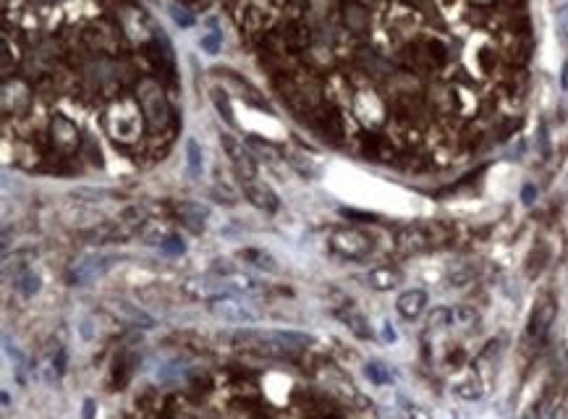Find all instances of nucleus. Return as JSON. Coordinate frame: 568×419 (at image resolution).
Segmentation results:
<instances>
[{
  "label": "nucleus",
  "mask_w": 568,
  "mask_h": 419,
  "mask_svg": "<svg viewBox=\"0 0 568 419\" xmlns=\"http://www.w3.org/2000/svg\"><path fill=\"white\" fill-rule=\"evenodd\" d=\"M13 286H16V291H19L21 296H34V294H40L42 280H40V275H37L34 270L27 268V270H21L19 275H16Z\"/></svg>",
  "instance_id": "4468645a"
},
{
  "label": "nucleus",
  "mask_w": 568,
  "mask_h": 419,
  "mask_svg": "<svg viewBox=\"0 0 568 419\" xmlns=\"http://www.w3.org/2000/svg\"><path fill=\"white\" fill-rule=\"evenodd\" d=\"M477 320V312L471 307H456L453 310V322H461V325H471Z\"/></svg>",
  "instance_id": "a878e982"
},
{
  "label": "nucleus",
  "mask_w": 568,
  "mask_h": 419,
  "mask_svg": "<svg viewBox=\"0 0 568 419\" xmlns=\"http://www.w3.org/2000/svg\"><path fill=\"white\" fill-rule=\"evenodd\" d=\"M534 197H537V189H534L532 184H527V186H524V194H521L524 205H532V202H534Z\"/></svg>",
  "instance_id": "cd10ccee"
},
{
  "label": "nucleus",
  "mask_w": 568,
  "mask_h": 419,
  "mask_svg": "<svg viewBox=\"0 0 568 419\" xmlns=\"http://www.w3.org/2000/svg\"><path fill=\"white\" fill-rule=\"evenodd\" d=\"M555 315H558V301L553 299L550 294L539 296L534 310H532V317H529V325H527V336L534 341H542L548 336V330L553 328L555 322Z\"/></svg>",
  "instance_id": "39448f33"
},
{
  "label": "nucleus",
  "mask_w": 568,
  "mask_h": 419,
  "mask_svg": "<svg viewBox=\"0 0 568 419\" xmlns=\"http://www.w3.org/2000/svg\"><path fill=\"white\" fill-rule=\"evenodd\" d=\"M335 320H338L343 328L349 330L354 338H359V341L375 338V330H372V325H369L367 315H364L361 310H356L354 304H343V307H338V310H335Z\"/></svg>",
  "instance_id": "0eeeda50"
},
{
  "label": "nucleus",
  "mask_w": 568,
  "mask_h": 419,
  "mask_svg": "<svg viewBox=\"0 0 568 419\" xmlns=\"http://www.w3.org/2000/svg\"><path fill=\"white\" fill-rule=\"evenodd\" d=\"M81 411H84V419H95V401L92 399L84 401V409Z\"/></svg>",
  "instance_id": "c756f323"
},
{
  "label": "nucleus",
  "mask_w": 568,
  "mask_h": 419,
  "mask_svg": "<svg viewBox=\"0 0 568 419\" xmlns=\"http://www.w3.org/2000/svg\"><path fill=\"white\" fill-rule=\"evenodd\" d=\"M382 341H385V343H396V341H399V336H396V328H393L390 322H385V325H382Z\"/></svg>",
  "instance_id": "bb28decb"
},
{
  "label": "nucleus",
  "mask_w": 568,
  "mask_h": 419,
  "mask_svg": "<svg viewBox=\"0 0 568 419\" xmlns=\"http://www.w3.org/2000/svg\"><path fill=\"white\" fill-rule=\"evenodd\" d=\"M53 364L58 367V375H63V372H66V354H63V351H58V354H55V359H53Z\"/></svg>",
  "instance_id": "c85d7f7f"
},
{
  "label": "nucleus",
  "mask_w": 568,
  "mask_h": 419,
  "mask_svg": "<svg viewBox=\"0 0 568 419\" xmlns=\"http://www.w3.org/2000/svg\"><path fill=\"white\" fill-rule=\"evenodd\" d=\"M241 257L247 262H251V265L259 270H268V273H275V270H278V260H275L268 249H254V247H251V249L241 252Z\"/></svg>",
  "instance_id": "2eb2a0df"
},
{
  "label": "nucleus",
  "mask_w": 568,
  "mask_h": 419,
  "mask_svg": "<svg viewBox=\"0 0 568 419\" xmlns=\"http://www.w3.org/2000/svg\"><path fill=\"white\" fill-rule=\"evenodd\" d=\"M207 310L212 317L233 322V325H249V322H257L262 317L257 307H251L249 301H244L241 296H212V299H207Z\"/></svg>",
  "instance_id": "f03ea898"
},
{
  "label": "nucleus",
  "mask_w": 568,
  "mask_h": 419,
  "mask_svg": "<svg viewBox=\"0 0 568 419\" xmlns=\"http://www.w3.org/2000/svg\"><path fill=\"white\" fill-rule=\"evenodd\" d=\"M401 409H403L406 419H435L432 417V411L424 409V406H419V404H414V401L401 399Z\"/></svg>",
  "instance_id": "4be33fe9"
},
{
  "label": "nucleus",
  "mask_w": 568,
  "mask_h": 419,
  "mask_svg": "<svg viewBox=\"0 0 568 419\" xmlns=\"http://www.w3.org/2000/svg\"><path fill=\"white\" fill-rule=\"evenodd\" d=\"M170 19L176 21L179 27H183V29H189V27H194V13L191 11H186V8H181V6H170Z\"/></svg>",
  "instance_id": "5701e85b"
},
{
  "label": "nucleus",
  "mask_w": 568,
  "mask_h": 419,
  "mask_svg": "<svg viewBox=\"0 0 568 419\" xmlns=\"http://www.w3.org/2000/svg\"><path fill=\"white\" fill-rule=\"evenodd\" d=\"M189 296H251L262 291V283L257 278H251L247 273H218V275H209V278H194L186 286Z\"/></svg>",
  "instance_id": "f257e3e1"
},
{
  "label": "nucleus",
  "mask_w": 568,
  "mask_h": 419,
  "mask_svg": "<svg viewBox=\"0 0 568 419\" xmlns=\"http://www.w3.org/2000/svg\"><path fill=\"white\" fill-rule=\"evenodd\" d=\"M453 417H456V419H464V417H461V414H453Z\"/></svg>",
  "instance_id": "7c9ffc66"
},
{
  "label": "nucleus",
  "mask_w": 568,
  "mask_h": 419,
  "mask_svg": "<svg viewBox=\"0 0 568 419\" xmlns=\"http://www.w3.org/2000/svg\"><path fill=\"white\" fill-rule=\"evenodd\" d=\"M555 27H558V37L563 42H568V3H563L555 11Z\"/></svg>",
  "instance_id": "b1692460"
},
{
  "label": "nucleus",
  "mask_w": 568,
  "mask_h": 419,
  "mask_svg": "<svg viewBox=\"0 0 568 419\" xmlns=\"http://www.w3.org/2000/svg\"><path fill=\"white\" fill-rule=\"evenodd\" d=\"M212 95V102H215V108H218V113L226 118V123H230V126H236V116H233V108H230V100H228V95L223 90H215L209 92Z\"/></svg>",
  "instance_id": "6ab92c4d"
},
{
  "label": "nucleus",
  "mask_w": 568,
  "mask_h": 419,
  "mask_svg": "<svg viewBox=\"0 0 568 419\" xmlns=\"http://www.w3.org/2000/svg\"><path fill=\"white\" fill-rule=\"evenodd\" d=\"M220 144H223V152L230 158V163H233V168H236V173H239L241 181L259 179L257 160L251 158L249 150H247V147H244L236 137H230V134H220Z\"/></svg>",
  "instance_id": "20e7f679"
},
{
  "label": "nucleus",
  "mask_w": 568,
  "mask_h": 419,
  "mask_svg": "<svg viewBox=\"0 0 568 419\" xmlns=\"http://www.w3.org/2000/svg\"><path fill=\"white\" fill-rule=\"evenodd\" d=\"M200 48L209 55H218L220 53V34L218 32H209V34H202L200 40Z\"/></svg>",
  "instance_id": "393cba45"
},
{
  "label": "nucleus",
  "mask_w": 568,
  "mask_h": 419,
  "mask_svg": "<svg viewBox=\"0 0 568 419\" xmlns=\"http://www.w3.org/2000/svg\"><path fill=\"white\" fill-rule=\"evenodd\" d=\"M108 307L116 312V317L131 322L134 328H152V325H155V320H152L147 312L137 310V307L129 304V301H108Z\"/></svg>",
  "instance_id": "f8f14e48"
},
{
  "label": "nucleus",
  "mask_w": 568,
  "mask_h": 419,
  "mask_svg": "<svg viewBox=\"0 0 568 419\" xmlns=\"http://www.w3.org/2000/svg\"><path fill=\"white\" fill-rule=\"evenodd\" d=\"M364 375L369 378V383H375V385H390L393 383V369L388 367V364H382V362H367L364 364Z\"/></svg>",
  "instance_id": "dca6fc26"
},
{
  "label": "nucleus",
  "mask_w": 568,
  "mask_h": 419,
  "mask_svg": "<svg viewBox=\"0 0 568 419\" xmlns=\"http://www.w3.org/2000/svg\"><path fill=\"white\" fill-rule=\"evenodd\" d=\"M160 252H165V254H170V257H179V254H183V252H186V244H183V239H181V236H176V233H168V236H165V241L160 244Z\"/></svg>",
  "instance_id": "412c9836"
},
{
  "label": "nucleus",
  "mask_w": 568,
  "mask_h": 419,
  "mask_svg": "<svg viewBox=\"0 0 568 419\" xmlns=\"http://www.w3.org/2000/svg\"><path fill=\"white\" fill-rule=\"evenodd\" d=\"M328 244H330V249L335 252V254H340V257L359 260V257L369 254V249H372V236L359 228H335V231H330Z\"/></svg>",
  "instance_id": "7ed1b4c3"
},
{
  "label": "nucleus",
  "mask_w": 568,
  "mask_h": 419,
  "mask_svg": "<svg viewBox=\"0 0 568 419\" xmlns=\"http://www.w3.org/2000/svg\"><path fill=\"white\" fill-rule=\"evenodd\" d=\"M176 215L179 220L191 231V233H202L205 226H207V218H209V210L200 202H191V200H183L176 205Z\"/></svg>",
  "instance_id": "9d476101"
},
{
  "label": "nucleus",
  "mask_w": 568,
  "mask_h": 419,
  "mask_svg": "<svg viewBox=\"0 0 568 419\" xmlns=\"http://www.w3.org/2000/svg\"><path fill=\"white\" fill-rule=\"evenodd\" d=\"M113 262L116 260L108 257V254H90V257L76 262V268L71 270V273H74L71 278H74V283H79V286H87V283H92L95 278L105 275Z\"/></svg>",
  "instance_id": "6e6552de"
},
{
  "label": "nucleus",
  "mask_w": 568,
  "mask_h": 419,
  "mask_svg": "<svg viewBox=\"0 0 568 419\" xmlns=\"http://www.w3.org/2000/svg\"><path fill=\"white\" fill-rule=\"evenodd\" d=\"M186 163H189L191 179L202 176V147L197 139H186Z\"/></svg>",
  "instance_id": "a211bd4d"
},
{
  "label": "nucleus",
  "mask_w": 568,
  "mask_h": 419,
  "mask_svg": "<svg viewBox=\"0 0 568 419\" xmlns=\"http://www.w3.org/2000/svg\"><path fill=\"white\" fill-rule=\"evenodd\" d=\"M427 291L424 289H406L403 294H399V299H396V310H399V315L403 320H409V322H414V320H419L422 315H424V310H427Z\"/></svg>",
  "instance_id": "1a4fd4ad"
},
{
  "label": "nucleus",
  "mask_w": 568,
  "mask_h": 419,
  "mask_svg": "<svg viewBox=\"0 0 568 419\" xmlns=\"http://www.w3.org/2000/svg\"><path fill=\"white\" fill-rule=\"evenodd\" d=\"M241 189H244V197H247V200H249L257 210H262V212H268V215H275V212L280 210L278 194L270 189V186L262 179H247V181H241Z\"/></svg>",
  "instance_id": "423d86ee"
},
{
  "label": "nucleus",
  "mask_w": 568,
  "mask_h": 419,
  "mask_svg": "<svg viewBox=\"0 0 568 419\" xmlns=\"http://www.w3.org/2000/svg\"><path fill=\"white\" fill-rule=\"evenodd\" d=\"M168 233L170 231H162V228H158V226H144V231H139V239H141V244H150V247H158L160 249V244L165 241Z\"/></svg>",
  "instance_id": "aec40b11"
},
{
  "label": "nucleus",
  "mask_w": 568,
  "mask_h": 419,
  "mask_svg": "<svg viewBox=\"0 0 568 419\" xmlns=\"http://www.w3.org/2000/svg\"><path fill=\"white\" fill-rule=\"evenodd\" d=\"M450 322H453V310H450V307H435V310L427 315V333L445 330Z\"/></svg>",
  "instance_id": "f3484780"
},
{
  "label": "nucleus",
  "mask_w": 568,
  "mask_h": 419,
  "mask_svg": "<svg viewBox=\"0 0 568 419\" xmlns=\"http://www.w3.org/2000/svg\"><path fill=\"white\" fill-rule=\"evenodd\" d=\"M450 390H453V396L461 401H479L485 396V385H482V380H479L474 372L456 380V383L450 385Z\"/></svg>",
  "instance_id": "ddd939ff"
},
{
  "label": "nucleus",
  "mask_w": 568,
  "mask_h": 419,
  "mask_svg": "<svg viewBox=\"0 0 568 419\" xmlns=\"http://www.w3.org/2000/svg\"><path fill=\"white\" fill-rule=\"evenodd\" d=\"M367 280L375 291H393L403 283V273L399 268H393V265H377V268L369 270Z\"/></svg>",
  "instance_id": "9b49d317"
}]
</instances>
